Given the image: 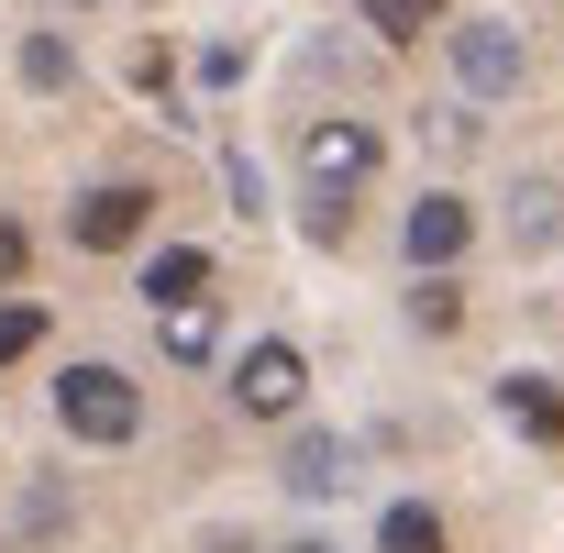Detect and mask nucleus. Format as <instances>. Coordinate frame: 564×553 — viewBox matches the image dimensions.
<instances>
[{
  "mask_svg": "<svg viewBox=\"0 0 564 553\" xmlns=\"http://www.w3.org/2000/svg\"><path fill=\"white\" fill-rule=\"evenodd\" d=\"M377 155H388V133H377V122H355V111H333V122H311V133H300L311 188H344V199L377 177Z\"/></svg>",
  "mask_w": 564,
  "mask_h": 553,
  "instance_id": "4",
  "label": "nucleus"
},
{
  "mask_svg": "<svg viewBox=\"0 0 564 553\" xmlns=\"http://www.w3.org/2000/svg\"><path fill=\"white\" fill-rule=\"evenodd\" d=\"M199 289H210V254H199V243H155V254H144V300H155V311H166V300H199Z\"/></svg>",
  "mask_w": 564,
  "mask_h": 553,
  "instance_id": "11",
  "label": "nucleus"
},
{
  "mask_svg": "<svg viewBox=\"0 0 564 553\" xmlns=\"http://www.w3.org/2000/svg\"><path fill=\"white\" fill-rule=\"evenodd\" d=\"M12 276H23V232H12V221H0V289H12Z\"/></svg>",
  "mask_w": 564,
  "mask_h": 553,
  "instance_id": "20",
  "label": "nucleus"
},
{
  "mask_svg": "<svg viewBox=\"0 0 564 553\" xmlns=\"http://www.w3.org/2000/svg\"><path fill=\"white\" fill-rule=\"evenodd\" d=\"M144 210H155V188H133V177H122V188H89V199L67 210V232H78L89 254H122V243L144 232Z\"/></svg>",
  "mask_w": 564,
  "mask_h": 553,
  "instance_id": "7",
  "label": "nucleus"
},
{
  "mask_svg": "<svg viewBox=\"0 0 564 553\" xmlns=\"http://www.w3.org/2000/svg\"><path fill=\"white\" fill-rule=\"evenodd\" d=\"M410 322H421V333H454V322H465V276H454V265H443V276H410Z\"/></svg>",
  "mask_w": 564,
  "mask_h": 553,
  "instance_id": "14",
  "label": "nucleus"
},
{
  "mask_svg": "<svg viewBox=\"0 0 564 553\" xmlns=\"http://www.w3.org/2000/svg\"><path fill=\"white\" fill-rule=\"evenodd\" d=\"M300 399H311L300 344H276V333H265V344H243V355H232V410H243V421H289Z\"/></svg>",
  "mask_w": 564,
  "mask_h": 553,
  "instance_id": "2",
  "label": "nucleus"
},
{
  "mask_svg": "<svg viewBox=\"0 0 564 553\" xmlns=\"http://www.w3.org/2000/svg\"><path fill=\"white\" fill-rule=\"evenodd\" d=\"M221 177H232V199H243V221L265 210V177H254V155H221Z\"/></svg>",
  "mask_w": 564,
  "mask_h": 553,
  "instance_id": "19",
  "label": "nucleus"
},
{
  "mask_svg": "<svg viewBox=\"0 0 564 553\" xmlns=\"http://www.w3.org/2000/svg\"><path fill=\"white\" fill-rule=\"evenodd\" d=\"M34 344H45V311H34V300H12V311H0V366L34 355Z\"/></svg>",
  "mask_w": 564,
  "mask_h": 553,
  "instance_id": "17",
  "label": "nucleus"
},
{
  "mask_svg": "<svg viewBox=\"0 0 564 553\" xmlns=\"http://www.w3.org/2000/svg\"><path fill=\"white\" fill-rule=\"evenodd\" d=\"M289 553H344V542H289Z\"/></svg>",
  "mask_w": 564,
  "mask_h": 553,
  "instance_id": "21",
  "label": "nucleus"
},
{
  "mask_svg": "<svg viewBox=\"0 0 564 553\" xmlns=\"http://www.w3.org/2000/svg\"><path fill=\"white\" fill-rule=\"evenodd\" d=\"M155 344H166L177 366H210V355H221V300H166V311H155Z\"/></svg>",
  "mask_w": 564,
  "mask_h": 553,
  "instance_id": "8",
  "label": "nucleus"
},
{
  "mask_svg": "<svg viewBox=\"0 0 564 553\" xmlns=\"http://www.w3.org/2000/svg\"><path fill=\"white\" fill-rule=\"evenodd\" d=\"M432 23H443V0H366V34L377 45H421Z\"/></svg>",
  "mask_w": 564,
  "mask_h": 553,
  "instance_id": "13",
  "label": "nucleus"
},
{
  "mask_svg": "<svg viewBox=\"0 0 564 553\" xmlns=\"http://www.w3.org/2000/svg\"><path fill=\"white\" fill-rule=\"evenodd\" d=\"M421 133H432V144H443V155H465V144H476V133H487V122H476V100H454V111H432V122H421Z\"/></svg>",
  "mask_w": 564,
  "mask_h": 553,
  "instance_id": "18",
  "label": "nucleus"
},
{
  "mask_svg": "<svg viewBox=\"0 0 564 553\" xmlns=\"http://www.w3.org/2000/svg\"><path fill=\"white\" fill-rule=\"evenodd\" d=\"M67 78H78V56H67L56 34H34V45H23V89H67Z\"/></svg>",
  "mask_w": 564,
  "mask_h": 553,
  "instance_id": "15",
  "label": "nucleus"
},
{
  "mask_svg": "<svg viewBox=\"0 0 564 553\" xmlns=\"http://www.w3.org/2000/svg\"><path fill=\"white\" fill-rule=\"evenodd\" d=\"M509 243H520V254L564 243V177H520V199H509Z\"/></svg>",
  "mask_w": 564,
  "mask_h": 553,
  "instance_id": "10",
  "label": "nucleus"
},
{
  "mask_svg": "<svg viewBox=\"0 0 564 553\" xmlns=\"http://www.w3.org/2000/svg\"><path fill=\"white\" fill-rule=\"evenodd\" d=\"M300 232H311V243H344V232H355V210H344V188H311V210H300Z\"/></svg>",
  "mask_w": 564,
  "mask_h": 553,
  "instance_id": "16",
  "label": "nucleus"
},
{
  "mask_svg": "<svg viewBox=\"0 0 564 553\" xmlns=\"http://www.w3.org/2000/svg\"><path fill=\"white\" fill-rule=\"evenodd\" d=\"M276 487H289V498H344L355 487V443L344 432H289V454H276Z\"/></svg>",
  "mask_w": 564,
  "mask_h": 553,
  "instance_id": "6",
  "label": "nucleus"
},
{
  "mask_svg": "<svg viewBox=\"0 0 564 553\" xmlns=\"http://www.w3.org/2000/svg\"><path fill=\"white\" fill-rule=\"evenodd\" d=\"M498 421H509L520 443H564V399H553V377H498Z\"/></svg>",
  "mask_w": 564,
  "mask_h": 553,
  "instance_id": "9",
  "label": "nucleus"
},
{
  "mask_svg": "<svg viewBox=\"0 0 564 553\" xmlns=\"http://www.w3.org/2000/svg\"><path fill=\"white\" fill-rule=\"evenodd\" d=\"M465 232H476V210H465L454 188H421V199H410V221H399V254H410V276H443V265L465 254Z\"/></svg>",
  "mask_w": 564,
  "mask_h": 553,
  "instance_id": "5",
  "label": "nucleus"
},
{
  "mask_svg": "<svg viewBox=\"0 0 564 553\" xmlns=\"http://www.w3.org/2000/svg\"><path fill=\"white\" fill-rule=\"evenodd\" d=\"M443 56H454L465 100H509V89H520V67H531V56H520V34H509V23H487V12H465V23L443 34Z\"/></svg>",
  "mask_w": 564,
  "mask_h": 553,
  "instance_id": "3",
  "label": "nucleus"
},
{
  "mask_svg": "<svg viewBox=\"0 0 564 553\" xmlns=\"http://www.w3.org/2000/svg\"><path fill=\"white\" fill-rule=\"evenodd\" d=\"M377 553H443V509H432V498H399V509L377 520Z\"/></svg>",
  "mask_w": 564,
  "mask_h": 553,
  "instance_id": "12",
  "label": "nucleus"
},
{
  "mask_svg": "<svg viewBox=\"0 0 564 553\" xmlns=\"http://www.w3.org/2000/svg\"><path fill=\"white\" fill-rule=\"evenodd\" d=\"M56 421H67V443H133L144 432V388L122 377V366H67L56 377Z\"/></svg>",
  "mask_w": 564,
  "mask_h": 553,
  "instance_id": "1",
  "label": "nucleus"
}]
</instances>
